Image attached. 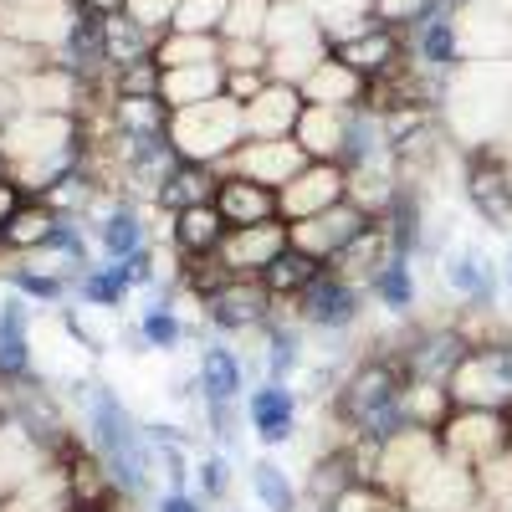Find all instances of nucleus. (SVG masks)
<instances>
[{
    "instance_id": "69168bd1",
    "label": "nucleus",
    "mask_w": 512,
    "mask_h": 512,
    "mask_svg": "<svg viewBox=\"0 0 512 512\" xmlns=\"http://www.w3.org/2000/svg\"><path fill=\"white\" fill-rule=\"evenodd\" d=\"M313 512H328V507H313Z\"/></svg>"
},
{
    "instance_id": "0e129e2a",
    "label": "nucleus",
    "mask_w": 512,
    "mask_h": 512,
    "mask_svg": "<svg viewBox=\"0 0 512 512\" xmlns=\"http://www.w3.org/2000/svg\"><path fill=\"white\" fill-rule=\"evenodd\" d=\"M0 431H6V415H0Z\"/></svg>"
},
{
    "instance_id": "864d4df0",
    "label": "nucleus",
    "mask_w": 512,
    "mask_h": 512,
    "mask_svg": "<svg viewBox=\"0 0 512 512\" xmlns=\"http://www.w3.org/2000/svg\"><path fill=\"white\" fill-rule=\"evenodd\" d=\"M267 41H226V57H221V67L226 72H267ZM272 77V72H267Z\"/></svg>"
},
{
    "instance_id": "f3484780",
    "label": "nucleus",
    "mask_w": 512,
    "mask_h": 512,
    "mask_svg": "<svg viewBox=\"0 0 512 512\" xmlns=\"http://www.w3.org/2000/svg\"><path fill=\"white\" fill-rule=\"evenodd\" d=\"M241 415H246V431L256 436L262 451H277L297 436V395L282 379H256L241 400Z\"/></svg>"
},
{
    "instance_id": "e2e57ef3",
    "label": "nucleus",
    "mask_w": 512,
    "mask_h": 512,
    "mask_svg": "<svg viewBox=\"0 0 512 512\" xmlns=\"http://www.w3.org/2000/svg\"><path fill=\"white\" fill-rule=\"evenodd\" d=\"M384 512H415V507H405V502H390V507H384Z\"/></svg>"
},
{
    "instance_id": "f03ea898",
    "label": "nucleus",
    "mask_w": 512,
    "mask_h": 512,
    "mask_svg": "<svg viewBox=\"0 0 512 512\" xmlns=\"http://www.w3.org/2000/svg\"><path fill=\"white\" fill-rule=\"evenodd\" d=\"M77 405H82V436H88V446L108 461V472L123 487V497L149 492V482L159 472V456L144 436L139 415L123 405V395L108 379H77Z\"/></svg>"
},
{
    "instance_id": "052dcab7",
    "label": "nucleus",
    "mask_w": 512,
    "mask_h": 512,
    "mask_svg": "<svg viewBox=\"0 0 512 512\" xmlns=\"http://www.w3.org/2000/svg\"><path fill=\"white\" fill-rule=\"evenodd\" d=\"M466 512H502V507H492L487 497H477V502H472V507H466Z\"/></svg>"
},
{
    "instance_id": "a878e982",
    "label": "nucleus",
    "mask_w": 512,
    "mask_h": 512,
    "mask_svg": "<svg viewBox=\"0 0 512 512\" xmlns=\"http://www.w3.org/2000/svg\"><path fill=\"white\" fill-rule=\"evenodd\" d=\"M292 246V231H287V221H267V226H241V231H231L226 236V246H221V262L236 272V277H262L277 256Z\"/></svg>"
},
{
    "instance_id": "774afa93",
    "label": "nucleus",
    "mask_w": 512,
    "mask_h": 512,
    "mask_svg": "<svg viewBox=\"0 0 512 512\" xmlns=\"http://www.w3.org/2000/svg\"><path fill=\"white\" fill-rule=\"evenodd\" d=\"M0 256H6V246H0Z\"/></svg>"
},
{
    "instance_id": "6e6552de",
    "label": "nucleus",
    "mask_w": 512,
    "mask_h": 512,
    "mask_svg": "<svg viewBox=\"0 0 512 512\" xmlns=\"http://www.w3.org/2000/svg\"><path fill=\"white\" fill-rule=\"evenodd\" d=\"M277 313V297L267 292L262 277H231L226 287L200 297V318L216 328V338H246L256 328H267Z\"/></svg>"
},
{
    "instance_id": "423d86ee",
    "label": "nucleus",
    "mask_w": 512,
    "mask_h": 512,
    "mask_svg": "<svg viewBox=\"0 0 512 512\" xmlns=\"http://www.w3.org/2000/svg\"><path fill=\"white\" fill-rule=\"evenodd\" d=\"M451 400L461 410H512V338L466 349L451 374Z\"/></svg>"
},
{
    "instance_id": "f704fd0d",
    "label": "nucleus",
    "mask_w": 512,
    "mask_h": 512,
    "mask_svg": "<svg viewBox=\"0 0 512 512\" xmlns=\"http://www.w3.org/2000/svg\"><path fill=\"white\" fill-rule=\"evenodd\" d=\"M98 31H103V57H108V67H113V72L134 67V62H149V57H154V47H159V36H154V31H144L134 16H103V21H98Z\"/></svg>"
},
{
    "instance_id": "a19ab883",
    "label": "nucleus",
    "mask_w": 512,
    "mask_h": 512,
    "mask_svg": "<svg viewBox=\"0 0 512 512\" xmlns=\"http://www.w3.org/2000/svg\"><path fill=\"white\" fill-rule=\"evenodd\" d=\"M128 297H134V282H128V267L123 262H98L77 277V303L82 308H103V313H118Z\"/></svg>"
},
{
    "instance_id": "79ce46f5",
    "label": "nucleus",
    "mask_w": 512,
    "mask_h": 512,
    "mask_svg": "<svg viewBox=\"0 0 512 512\" xmlns=\"http://www.w3.org/2000/svg\"><path fill=\"white\" fill-rule=\"evenodd\" d=\"M328 52H333V47H328L323 31H318V36H303V41H287V47H272L267 72H272V82H292V88H303L308 72H313Z\"/></svg>"
},
{
    "instance_id": "aec40b11",
    "label": "nucleus",
    "mask_w": 512,
    "mask_h": 512,
    "mask_svg": "<svg viewBox=\"0 0 512 512\" xmlns=\"http://www.w3.org/2000/svg\"><path fill=\"white\" fill-rule=\"evenodd\" d=\"M303 164H308V154H303V144H297V139H246V144L221 164V175H246V180H256V185L282 190Z\"/></svg>"
},
{
    "instance_id": "e433bc0d",
    "label": "nucleus",
    "mask_w": 512,
    "mask_h": 512,
    "mask_svg": "<svg viewBox=\"0 0 512 512\" xmlns=\"http://www.w3.org/2000/svg\"><path fill=\"white\" fill-rule=\"evenodd\" d=\"M216 190H221V169L210 164H180L169 185L159 190V210L164 216H175V210H190V205H216Z\"/></svg>"
},
{
    "instance_id": "bb28decb",
    "label": "nucleus",
    "mask_w": 512,
    "mask_h": 512,
    "mask_svg": "<svg viewBox=\"0 0 512 512\" xmlns=\"http://www.w3.org/2000/svg\"><path fill=\"white\" fill-rule=\"evenodd\" d=\"M349 128H354V108H323V103H308L303 118H297V144H303L308 159H323V164H344L349 154Z\"/></svg>"
},
{
    "instance_id": "a211bd4d",
    "label": "nucleus",
    "mask_w": 512,
    "mask_h": 512,
    "mask_svg": "<svg viewBox=\"0 0 512 512\" xmlns=\"http://www.w3.org/2000/svg\"><path fill=\"white\" fill-rule=\"evenodd\" d=\"M456 47H461V67L466 62H512V16L461 0L456 6Z\"/></svg>"
},
{
    "instance_id": "a18cd8bd",
    "label": "nucleus",
    "mask_w": 512,
    "mask_h": 512,
    "mask_svg": "<svg viewBox=\"0 0 512 512\" xmlns=\"http://www.w3.org/2000/svg\"><path fill=\"white\" fill-rule=\"evenodd\" d=\"M303 36H318V21L308 16L303 0H277L272 6V21H267V52L272 47H287V41H303Z\"/></svg>"
},
{
    "instance_id": "412c9836",
    "label": "nucleus",
    "mask_w": 512,
    "mask_h": 512,
    "mask_svg": "<svg viewBox=\"0 0 512 512\" xmlns=\"http://www.w3.org/2000/svg\"><path fill=\"white\" fill-rule=\"evenodd\" d=\"M333 57L338 62H349L364 82H384V77H395L405 67V31H390V26H364L359 36H344V41H333Z\"/></svg>"
},
{
    "instance_id": "9b49d317",
    "label": "nucleus",
    "mask_w": 512,
    "mask_h": 512,
    "mask_svg": "<svg viewBox=\"0 0 512 512\" xmlns=\"http://www.w3.org/2000/svg\"><path fill=\"white\" fill-rule=\"evenodd\" d=\"M512 446V425L502 410H451V420L441 425V451L461 466H487L492 456H502Z\"/></svg>"
},
{
    "instance_id": "5701e85b",
    "label": "nucleus",
    "mask_w": 512,
    "mask_h": 512,
    "mask_svg": "<svg viewBox=\"0 0 512 512\" xmlns=\"http://www.w3.org/2000/svg\"><path fill=\"white\" fill-rule=\"evenodd\" d=\"M169 236V251H175V262H200V256H221L231 226L216 205H190V210H175L164 226Z\"/></svg>"
},
{
    "instance_id": "37998d69",
    "label": "nucleus",
    "mask_w": 512,
    "mask_h": 512,
    "mask_svg": "<svg viewBox=\"0 0 512 512\" xmlns=\"http://www.w3.org/2000/svg\"><path fill=\"white\" fill-rule=\"evenodd\" d=\"M456 400H451V384H425V379H410L405 384V420L415 425V431H436L451 420Z\"/></svg>"
},
{
    "instance_id": "4d7b16f0",
    "label": "nucleus",
    "mask_w": 512,
    "mask_h": 512,
    "mask_svg": "<svg viewBox=\"0 0 512 512\" xmlns=\"http://www.w3.org/2000/svg\"><path fill=\"white\" fill-rule=\"evenodd\" d=\"M31 195H26V185H16L11 175H0V231H6L16 216H21V205H26Z\"/></svg>"
},
{
    "instance_id": "13d9d810",
    "label": "nucleus",
    "mask_w": 512,
    "mask_h": 512,
    "mask_svg": "<svg viewBox=\"0 0 512 512\" xmlns=\"http://www.w3.org/2000/svg\"><path fill=\"white\" fill-rule=\"evenodd\" d=\"M154 512H210L195 492H159L154 497Z\"/></svg>"
},
{
    "instance_id": "72a5a7b5",
    "label": "nucleus",
    "mask_w": 512,
    "mask_h": 512,
    "mask_svg": "<svg viewBox=\"0 0 512 512\" xmlns=\"http://www.w3.org/2000/svg\"><path fill=\"white\" fill-rule=\"evenodd\" d=\"M246 487H251V497H256L262 512H297L303 507V487H297L292 472L282 461H272V456H256L246 466Z\"/></svg>"
},
{
    "instance_id": "2eb2a0df",
    "label": "nucleus",
    "mask_w": 512,
    "mask_h": 512,
    "mask_svg": "<svg viewBox=\"0 0 512 512\" xmlns=\"http://www.w3.org/2000/svg\"><path fill=\"white\" fill-rule=\"evenodd\" d=\"M477 497H482L477 492V472H472V466H461V461H451L446 451L400 492V502L415 507V512H466Z\"/></svg>"
},
{
    "instance_id": "5fc2aeb1",
    "label": "nucleus",
    "mask_w": 512,
    "mask_h": 512,
    "mask_svg": "<svg viewBox=\"0 0 512 512\" xmlns=\"http://www.w3.org/2000/svg\"><path fill=\"white\" fill-rule=\"evenodd\" d=\"M395 497L390 492H384V487H374V482H354L344 497H338L328 512H384V507H390Z\"/></svg>"
},
{
    "instance_id": "c03bdc74",
    "label": "nucleus",
    "mask_w": 512,
    "mask_h": 512,
    "mask_svg": "<svg viewBox=\"0 0 512 512\" xmlns=\"http://www.w3.org/2000/svg\"><path fill=\"white\" fill-rule=\"evenodd\" d=\"M231 482H236V472H231V451H205L200 466H195V497H200L205 507H226Z\"/></svg>"
},
{
    "instance_id": "49530a36",
    "label": "nucleus",
    "mask_w": 512,
    "mask_h": 512,
    "mask_svg": "<svg viewBox=\"0 0 512 512\" xmlns=\"http://www.w3.org/2000/svg\"><path fill=\"white\" fill-rule=\"evenodd\" d=\"M272 6H277V0H231L221 41H262L267 21H272Z\"/></svg>"
},
{
    "instance_id": "473e14b6",
    "label": "nucleus",
    "mask_w": 512,
    "mask_h": 512,
    "mask_svg": "<svg viewBox=\"0 0 512 512\" xmlns=\"http://www.w3.org/2000/svg\"><path fill=\"white\" fill-rule=\"evenodd\" d=\"M57 226H62V216L47 205V200H26L21 205V216L0 231V246H6L11 256H36V251H47L52 246V236H57Z\"/></svg>"
},
{
    "instance_id": "b1692460",
    "label": "nucleus",
    "mask_w": 512,
    "mask_h": 512,
    "mask_svg": "<svg viewBox=\"0 0 512 512\" xmlns=\"http://www.w3.org/2000/svg\"><path fill=\"white\" fill-rule=\"evenodd\" d=\"M185 338H190V323H185V308H180V287H169L164 297H149L134 318V328H123V344H139V349H154V354H175Z\"/></svg>"
},
{
    "instance_id": "ddd939ff",
    "label": "nucleus",
    "mask_w": 512,
    "mask_h": 512,
    "mask_svg": "<svg viewBox=\"0 0 512 512\" xmlns=\"http://www.w3.org/2000/svg\"><path fill=\"white\" fill-rule=\"evenodd\" d=\"M441 282L461 308H497L502 303V262L472 241H461L441 256Z\"/></svg>"
},
{
    "instance_id": "c85d7f7f",
    "label": "nucleus",
    "mask_w": 512,
    "mask_h": 512,
    "mask_svg": "<svg viewBox=\"0 0 512 512\" xmlns=\"http://www.w3.org/2000/svg\"><path fill=\"white\" fill-rule=\"evenodd\" d=\"M297 93H303V103H323V108H364V103H369V82H364L349 62H338V57L328 52V57L308 72V82H303Z\"/></svg>"
},
{
    "instance_id": "09e8293b",
    "label": "nucleus",
    "mask_w": 512,
    "mask_h": 512,
    "mask_svg": "<svg viewBox=\"0 0 512 512\" xmlns=\"http://www.w3.org/2000/svg\"><path fill=\"white\" fill-rule=\"evenodd\" d=\"M226 6H231V0H180L175 26H169V31H205V36H221Z\"/></svg>"
},
{
    "instance_id": "0eeeda50",
    "label": "nucleus",
    "mask_w": 512,
    "mask_h": 512,
    "mask_svg": "<svg viewBox=\"0 0 512 512\" xmlns=\"http://www.w3.org/2000/svg\"><path fill=\"white\" fill-rule=\"evenodd\" d=\"M461 195L472 205V216L492 231H512V169L497 144L487 149H466L461 164Z\"/></svg>"
},
{
    "instance_id": "ea45409f",
    "label": "nucleus",
    "mask_w": 512,
    "mask_h": 512,
    "mask_svg": "<svg viewBox=\"0 0 512 512\" xmlns=\"http://www.w3.org/2000/svg\"><path fill=\"white\" fill-rule=\"evenodd\" d=\"M323 272H328V267H323V262H313L308 251L287 246V251L277 256V262L262 272V282H267V292L277 297V303H297V297H303V292H308Z\"/></svg>"
},
{
    "instance_id": "6ab92c4d",
    "label": "nucleus",
    "mask_w": 512,
    "mask_h": 512,
    "mask_svg": "<svg viewBox=\"0 0 512 512\" xmlns=\"http://www.w3.org/2000/svg\"><path fill=\"white\" fill-rule=\"evenodd\" d=\"M195 379H200L205 405H241L251 390V369H246V354L236 349V338H205Z\"/></svg>"
},
{
    "instance_id": "c756f323",
    "label": "nucleus",
    "mask_w": 512,
    "mask_h": 512,
    "mask_svg": "<svg viewBox=\"0 0 512 512\" xmlns=\"http://www.w3.org/2000/svg\"><path fill=\"white\" fill-rule=\"evenodd\" d=\"M0 512H77L72 507V487H67V466L62 461L41 466L31 482H21L6 502H0Z\"/></svg>"
},
{
    "instance_id": "58836bf2",
    "label": "nucleus",
    "mask_w": 512,
    "mask_h": 512,
    "mask_svg": "<svg viewBox=\"0 0 512 512\" xmlns=\"http://www.w3.org/2000/svg\"><path fill=\"white\" fill-rule=\"evenodd\" d=\"M108 123L118 139H164L169 134V103L164 98H113Z\"/></svg>"
},
{
    "instance_id": "4c0bfd02",
    "label": "nucleus",
    "mask_w": 512,
    "mask_h": 512,
    "mask_svg": "<svg viewBox=\"0 0 512 512\" xmlns=\"http://www.w3.org/2000/svg\"><path fill=\"white\" fill-rule=\"evenodd\" d=\"M221 57H226V41L205 36V31H164L159 47H154V62L164 72H175V67H216Z\"/></svg>"
},
{
    "instance_id": "de8ad7c7",
    "label": "nucleus",
    "mask_w": 512,
    "mask_h": 512,
    "mask_svg": "<svg viewBox=\"0 0 512 512\" xmlns=\"http://www.w3.org/2000/svg\"><path fill=\"white\" fill-rule=\"evenodd\" d=\"M436 11H451L446 0H374V21L390 31H415L420 21H431Z\"/></svg>"
},
{
    "instance_id": "39448f33",
    "label": "nucleus",
    "mask_w": 512,
    "mask_h": 512,
    "mask_svg": "<svg viewBox=\"0 0 512 512\" xmlns=\"http://www.w3.org/2000/svg\"><path fill=\"white\" fill-rule=\"evenodd\" d=\"M82 21L88 16H82L77 0H0V36L47 57L67 47Z\"/></svg>"
},
{
    "instance_id": "9d476101",
    "label": "nucleus",
    "mask_w": 512,
    "mask_h": 512,
    "mask_svg": "<svg viewBox=\"0 0 512 512\" xmlns=\"http://www.w3.org/2000/svg\"><path fill=\"white\" fill-rule=\"evenodd\" d=\"M472 338H466L456 323H431V328H410L400 338L395 359L405 364V379H425V384H451L456 364L466 359Z\"/></svg>"
},
{
    "instance_id": "cd10ccee",
    "label": "nucleus",
    "mask_w": 512,
    "mask_h": 512,
    "mask_svg": "<svg viewBox=\"0 0 512 512\" xmlns=\"http://www.w3.org/2000/svg\"><path fill=\"white\" fill-rule=\"evenodd\" d=\"M216 210L226 216V226H231V231L282 221V200H277V190H272V185H256V180H246V175H221Z\"/></svg>"
},
{
    "instance_id": "2f4dec72",
    "label": "nucleus",
    "mask_w": 512,
    "mask_h": 512,
    "mask_svg": "<svg viewBox=\"0 0 512 512\" xmlns=\"http://www.w3.org/2000/svg\"><path fill=\"white\" fill-rule=\"evenodd\" d=\"M369 303L374 308H384L390 318H410V308L420 303V277H415V256H390L384 262V272L374 277V287H369Z\"/></svg>"
},
{
    "instance_id": "7c9ffc66",
    "label": "nucleus",
    "mask_w": 512,
    "mask_h": 512,
    "mask_svg": "<svg viewBox=\"0 0 512 512\" xmlns=\"http://www.w3.org/2000/svg\"><path fill=\"white\" fill-rule=\"evenodd\" d=\"M41 466H52V456L41 451L21 425H11L6 420V431H0V502H6L21 482H31Z\"/></svg>"
},
{
    "instance_id": "393cba45",
    "label": "nucleus",
    "mask_w": 512,
    "mask_h": 512,
    "mask_svg": "<svg viewBox=\"0 0 512 512\" xmlns=\"http://www.w3.org/2000/svg\"><path fill=\"white\" fill-rule=\"evenodd\" d=\"M303 108H308V103H303V93H297L292 82H267V88L241 108L246 139H292Z\"/></svg>"
},
{
    "instance_id": "bf43d9fd",
    "label": "nucleus",
    "mask_w": 512,
    "mask_h": 512,
    "mask_svg": "<svg viewBox=\"0 0 512 512\" xmlns=\"http://www.w3.org/2000/svg\"><path fill=\"white\" fill-rule=\"evenodd\" d=\"M502 292L512 297V246H507V256H502Z\"/></svg>"
},
{
    "instance_id": "f257e3e1",
    "label": "nucleus",
    "mask_w": 512,
    "mask_h": 512,
    "mask_svg": "<svg viewBox=\"0 0 512 512\" xmlns=\"http://www.w3.org/2000/svg\"><path fill=\"white\" fill-rule=\"evenodd\" d=\"M0 164L26 195H47L62 175L88 164V128L72 113H6L0 118Z\"/></svg>"
},
{
    "instance_id": "680f3d73",
    "label": "nucleus",
    "mask_w": 512,
    "mask_h": 512,
    "mask_svg": "<svg viewBox=\"0 0 512 512\" xmlns=\"http://www.w3.org/2000/svg\"><path fill=\"white\" fill-rule=\"evenodd\" d=\"M108 512H134V502H128V497H123V502H118V507H108Z\"/></svg>"
},
{
    "instance_id": "4be33fe9",
    "label": "nucleus",
    "mask_w": 512,
    "mask_h": 512,
    "mask_svg": "<svg viewBox=\"0 0 512 512\" xmlns=\"http://www.w3.org/2000/svg\"><path fill=\"white\" fill-rule=\"evenodd\" d=\"M62 466H67V487H72V507H77V512H108V507L123 502V487L113 482L108 461L88 446V436L67 451ZM128 502H134V497H128Z\"/></svg>"
},
{
    "instance_id": "4468645a",
    "label": "nucleus",
    "mask_w": 512,
    "mask_h": 512,
    "mask_svg": "<svg viewBox=\"0 0 512 512\" xmlns=\"http://www.w3.org/2000/svg\"><path fill=\"white\" fill-rule=\"evenodd\" d=\"M282 200V221H308V216H323V210L344 205L349 200V169L344 164H323V159H308L297 175L277 190Z\"/></svg>"
},
{
    "instance_id": "6e6d98bb",
    "label": "nucleus",
    "mask_w": 512,
    "mask_h": 512,
    "mask_svg": "<svg viewBox=\"0 0 512 512\" xmlns=\"http://www.w3.org/2000/svg\"><path fill=\"white\" fill-rule=\"evenodd\" d=\"M267 82H272L267 72H226V98L246 108V103H251L256 93H262V88H267Z\"/></svg>"
},
{
    "instance_id": "3c124183",
    "label": "nucleus",
    "mask_w": 512,
    "mask_h": 512,
    "mask_svg": "<svg viewBox=\"0 0 512 512\" xmlns=\"http://www.w3.org/2000/svg\"><path fill=\"white\" fill-rule=\"evenodd\" d=\"M477 492L492 502V507H512V446L502 456H492L487 466H477Z\"/></svg>"
},
{
    "instance_id": "338daca9",
    "label": "nucleus",
    "mask_w": 512,
    "mask_h": 512,
    "mask_svg": "<svg viewBox=\"0 0 512 512\" xmlns=\"http://www.w3.org/2000/svg\"><path fill=\"white\" fill-rule=\"evenodd\" d=\"M507 425H512V410H507Z\"/></svg>"
},
{
    "instance_id": "dca6fc26",
    "label": "nucleus",
    "mask_w": 512,
    "mask_h": 512,
    "mask_svg": "<svg viewBox=\"0 0 512 512\" xmlns=\"http://www.w3.org/2000/svg\"><path fill=\"white\" fill-rule=\"evenodd\" d=\"M374 226V216H364V210L354 205V200H344V205H333V210H323V216H308V221H292L287 231H292V246L297 251H308L313 262H333V256H344L364 231Z\"/></svg>"
},
{
    "instance_id": "c9c22d12",
    "label": "nucleus",
    "mask_w": 512,
    "mask_h": 512,
    "mask_svg": "<svg viewBox=\"0 0 512 512\" xmlns=\"http://www.w3.org/2000/svg\"><path fill=\"white\" fill-rule=\"evenodd\" d=\"M226 93V67H175V72H164V88L159 98L169 103V113H180V108H195V103H210V98H221Z\"/></svg>"
},
{
    "instance_id": "8fccbe9b",
    "label": "nucleus",
    "mask_w": 512,
    "mask_h": 512,
    "mask_svg": "<svg viewBox=\"0 0 512 512\" xmlns=\"http://www.w3.org/2000/svg\"><path fill=\"white\" fill-rule=\"evenodd\" d=\"M159 88H164V67L154 57L113 72V98H159Z\"/></svg>"
},
{
    "instance_id": "603ef678",
    "label": "nucleus",
    "mask_w": 512,
    "mask_h": 512,
    "mask_svg": "<svg viewBox=\"0 0 512 512\" xmlns=\"http://www.w3.org/2000/svg\"><path fill=\"white\" fill-rule=\"evenodd\" d=\"M175 11H180V0H128V11H123V16H134L144 31L164 36L169 26H175Z\"/></svg>"
},
{
    "instance_id": "20e7f679",
    "label": "nucleus",
    "mask_w": 512,
    "mask_h": 512,
    "mask_svg": "<svg viewBox=\"0 0 512 512\" xmlns=\"http://www.w3.org/2000/svg\"><path fill=\"white\" fill-rule=\"evenodd\" d=\"M169 149H175L185 164H210L221 169L241 144H246V123H241V103H231L226 93L210 98V103H195V108H180L169 113Z\"/></svg>"
},
{
    "instance_id": "f8f14e48",
    "label": "nucleus",
    "mask_w": 512,
    "mask_h": 512,
    "mask_svg": "<svg viewBox=\"0 0 512 512\" xmlns=\"http://www.w3.org/2000/svg\"><path fill=\"white\" fill-rule=\"evenodd\" d=\"M88 226H93V241H98V262H134V256L154 251V226L139 210V200H123V195L98 200Z\"/></svg>"
},
{
    "instance_id": "7ed1b4c3",
    "label": "nucleus",
    "mask_w": 512,
    "mask_h": 512,
    "mask_svg": "<svg viewBox=\"0 0 512 512\" xmlns=\"http://www.w3.org/2000/svg\"><path fill=\"white\" fill-rule=\"evenodd\" d=\"M405 364L395 354L369 349L344 379L333 384V415L364 441H390L405 431Z\"/></svg>"
},
{
    "instance_id": "1a4fd4ad",
    "label": "nucleus",
    "mask_w": 512,
    "mask_h": 512,
    "mask_svg": "<svg viewBox=\"0 0 512 512\" xmlns=\"http://www.w3.org/2000/svg\"><path fill=\"white\" fill-rule=\"evenodd\" d=\"M364 303H369V292H364V287L344 282L338 272H323V277H318L303 297H297V303H282V308H292V318L303 323L308 333L344 338V333H354V328H359Z\"/></svg>"
}]
</instances>
